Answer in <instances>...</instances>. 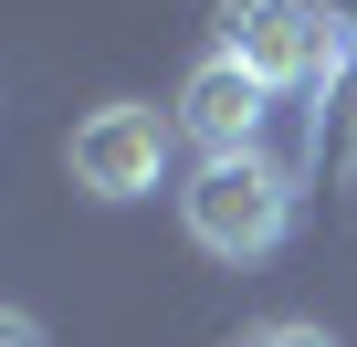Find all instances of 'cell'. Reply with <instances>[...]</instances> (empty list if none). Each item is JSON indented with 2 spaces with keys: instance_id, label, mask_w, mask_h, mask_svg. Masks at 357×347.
I'll use <instances>...</instances> for the list:
<instances>
[{
  "instance_id": "4",
  "label": "cell",
  "mask_w": 357,
  "mask_h": 347,
  "mask_svg": "<svg viewBox=\"0 0 357 347\" xmlns=\"http://www.w3.org/2000/svg\"><path fill=\"white\" fill-rule=\"evenodd\" d=\"M263 74H242L231 53H211L190 84H178V137H200V158H242L252 147V126H263Z\"/></svg>"
},
{
  "instance_id": "1",
  "label": "cell",
  "mask_w": 357,
  "mask_h": 347,
  "mask_svg": "<svg viewBox=\"0 0 357 347\" xmlns=\"http://www.w3.org/2000/svg\"><path fill=\"white\" fill-rule=\"evenodd\" d=\"M178 221H190V242L211 263H263L284 232H294V179L242 147V158H200V179L178 190Z\"/></svg>"
},
{
  "instance_id": "5",
  "label": "cell",
  "mask_w": 357,
  "mask_h": 347,
  "mask_svg": "<svg viewBox=\"0 0 357 347\" xmlns=\"http://www.w3.org/2000/svg\"><path fill=\"white\" fill-rule=\"evenodd\" d=\"M0 347H53V337H43V316H22V305H0Z\"/></svg>"
},
{
  "instance_id": "3",
  "label": "cell",
  "mask_w": 357,
  "mask_h": 347,
  "mask_svg": "<svg viewBox=\"0 0 357 347\" xmlns=\"http://www.w3.org/2000/svg\"><path fill=\"white\" fill-rule=\"evenodd\" d=\"M221 53L263 84H315L336 64V22L315 0H221Z\"/></svg>"
},
{
  "instance_id": "6",
  "label": "cell",
  "mask_w": 357,
  "mask_h": 347,
  "mask_svg": "<svg viewBox=\"0 0 357 347\" xmlns=\"http://www.w3.org/2000/svg\"><path fill=\"white\" fill-rule=\"evenodd\" d=\"M252 347H336V337H326V326H263Z\"/></svg>"
},
{
  "instance_id": "2",
  "label": "cell",
  "mask_w": 357,
  "mask_h": 347,
  "mask_svg": "<svg viewBox=\"0 0 357 347\" xmlns=\"http://www.w3.org/2000/svg\"><path fill=\"white\" fill-rule=\"evenodd\" d=\"M168 137H178V116H158V105H95L74 126L63 168H74L84 200H147L168 179Z\"/></svg>"
}]
</instances>
